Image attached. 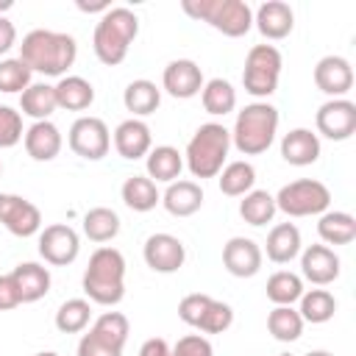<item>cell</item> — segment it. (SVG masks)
I'll return each instance as SVG.
<instances>
[{
	"label": "cell",
	"mask_w": 356,
	"mask_h": 356,
	"mask_svg": "<svg viewBox=\"0 0 356 356\" xmlns=\"http://www.w3.org/2000/svg\"><path fill=\"white\" fill-rule=\"evenodd\" d=\"M78 56V44L70 33L61 31H47V28H36L31 31L22 44H19V58L31 67V72H42V75H61L75 64Z\"/></svg>",
	"instance_id": "6da1fadb"
},
{
	"label": "cell",
	"mask_w": 356,
	"mask_h": 356,
	"mask_svg": "<svg viewBox=\"0 0 356 356\" xmlns=\"http://www.w3.org/2000/svg\"><path fill=\"white\" fill-rule=\"evenodd\" d=\"M83 292L100 306H114L125 295V259L117 248H97L83 273Z\"/></svg>",
	"instance_id": "7a4b0ae2"
},
{
	"label": "cell",
	"mask_w": 356,
	"mask_h": 356,
	"mask_svg": "<svg viewBox=\"0 0 356 356\" xmlns=\"http://www.w3.org/2000/svg\"><path fill=\"white\" fill-rule=\"evenodd\" d=\"M136 33H139V17L131 8H125V6L108 8L100 17V22L95 25V36H92L95 56L103 64L117 67L128 56V47L136 39Z\"/></svg>",
	"instance_id": "3957f363"
},
{
	"label": "cell",
	"mask_w": 356,
	"mask_h": 356,
	"mask_svg": "<svg viewBox=\"0 0 356 356\" xmlns=\"http://www.w3.org/2000/svg\"><path fill=\"white\" fill-rule=\"evenodd\" d=\"M278 131V108L270 103H250L236 114L231 142L242 156L264 153Z\"/></svg>",
	"instance_id": "277c9868"
},
{
	"label": "cell",
	"mask_w": 356,
	"mask_h": 356,
	"mask_svg": "<svg viewBox=\"0 0 356 356\" xmlns=\"http://www.w3.org/2000/svg\"><path fill=\"white\" fill-rule=\"evenodd\" d=\"M231 147V131L220 122H206L195 131L186 145V167L195 178H214L220 175L225 156Z\"/></svg>",
	"instance_id": "5b68a950"
},
{
	"label": "cell",
	"mask_w": 356,
	"mask_h": 356,
	"mask_svg": "<svg viewBox=\"0 0 356 356\" xmlns=\"http://www.w3.org/2000/svg\"><path fill=\"white\" fill-rule=\"evenodd\" d=\"M181 8L231 39L245 36L253 25V11L245 0H184Z\"/></svg>",
	"instance_id": "8992f818"
},
{
	"label": "cell",
	"mask_w": 356,
	"mask_h": 356,
	"mask_svg": "<svg viewBox=\"0 0 356 356\" xmlns=\"http://www.w3.org/2000/svg\"><path fill=\"white\" fill-rule=\"evenodd\" d=\"M281 78V53L273 44H253L245 56V70H242V83L245 92L253 97H270L278 89Z\"/></svg>",
	"instance_id": "52a82bcc"
},
{
	"label": "cell",
	"mask_w": 356,
	"mask_h": 356,
	"mask_svg": "<svg viewBox=\"0 0 356 356\" xmlns=\"http://www.w3.org/2000/svg\"><path fill=\"white\" fill-rule=\"evenodd\" d=\"M331 203V192L323 181L314 178H300L278 189L275 195V209H281L289 217H312L323 214Z\"/></svg>",
	"instance_id": "ba28073f"
},
{
	"label": "cell",
	"mask_w": 356,
	"mask_h": 356,
	"mask_svg": "<svg viewBox=\"0 0 356 356\" xmlns=\"http://www.w3.org/2000/svg\"><path fill=\"white\" fill-rule=\"evenodd\" d=\"M70 150L86 161H97L108 153L111 147V134H108V125L100 120V117H78L70 128Z\"/></svg>",
	"instance_id": "9c48e42d"
},
{
	"label": "cell",
	"mask_w": 356,
	"mask_h": 356,
	"mask_svg": "<svg viewBox=\"0 0 356 356\" xmlns=\"http://www.w3.org/2000/svg\"><path fill=\"white\" fill-rule=\"evenodd\" d=\"M317 131L331 142H345L356 131V103L348 97L325 100L317 108Z\"/></svg>",
	"instance_id": "30bf717a"
},
{
	"label": "cell",
	"mask_w": 356,
	"mask_h": 356,
	"mask_svg": "<svg viewBox=\"0 0 356 356\" xmlns=\"http://www.w3.org/2000/svg\"><path fill=\"white\" fill-rule=\"evenodd\" d=\"M78 250H81V239H78L75 228H70L64 222H53L39 234V256L47 264L67 267L78 259Z\"/></svg>",
	"instance_id": "8fae6325"
},
{
	"label": "cell",
	"mask_w": 356,
	"mask_h": 356,
	"mask_svg": "<svg viewBox=\"0 0 356 356\" xmlns=\"http://www.w3.org/2000/svg\"><path fill=\"white\" fill-rule=\"evenodd\" d=\"M142 256H145V264L153 270V273H175L184 267V259H186V248L178 236L172 234H150L145 239V248H142Z\"/></svg>",
	"instance_id": "7c38bea8"
},
{
	"label": "cell",
	"mask_w": 356,
	"mask_h": 356,
	"mask_svg": "<svg viewBox=\"0 0 356 356\" xmlns=\"http://www.w3.org/2000/svg\"><path fill=\"white\" fill-rule=\"evenodd\" d=\"M0 222L14 236H33L42 228V211L19 195H0Z\"/></svg>",
	"instance_id": "4fadbf2b"
},
{
	"label": "cell",
	"mask_w": 356,
	"mask_h": 356,
	"mask_svg": "<svg viewBox=\"0 0 356 356\" xmlns=\"http://www.w3.org/2000/svg\"><path fill=\"white\" fill-rule=\"evenodd\" d=\"M261 248L248 236H231L222 248V264L236 278H253L261 270Z\"/></svg>",
	"instance_id": "5bb4252c"
},
{
	"label": "cell",
	"mask_w": 356,
	"mask_h": 356,
	"mask_svg": "<svg viewBox=\"0 0 356 356\" xmlns=\"http://www.w3.org/2000/svg\"><path fill=\"white\" fill-rule=\"evenodd\" d=\"M314 83L320 92L334 97H345L353 86V67L342 56H323L314 67Z\"/></svg>",
	"instance_id": "9a60e30c"
},
{
	"label": "cell",
	"mask_w": 356,
	"mask_h": 356,
	"mask_svg": "<svg viewBox=\"0 0 356 356\" xmlns=\"http://www.w3.org/2000/svg\"><path fill=\"white\" fill-rule=\"evenodd\" d=\"M161 83L172 97L186 100V97H195L203 89V72L192 58H175L164 67Z\"/></svg>",
	"instance_id": "2e32d148"
},
{
	"label": "cell",
	"mask_w": 356,
	"mask_h": 356,
	"mask_svg": "<svg viewBox=\"0 0 356 356\" xmlns=\"http://www.w3.org/2000/svg\"><path fill=\"white\" fill-rule=\"evenodd\" d=\"M253 22H256V28H259V33L264 39H284L295 28V14H292V6L289 3H284V0H267V3H261L256 8Z\"/></svg>",
	"instance_id": "e0dca14e"
},
{
	"label": "cell",
	"mask_w": 356,
	"mask_h": 356,
	"mask_svg": "<svg viewBox=\"0 0 356 356\" xmlns=\"http://www.w3.org/2000/svg\"><path fill=\"white\" fill-rule=\"evenodd\" d=\"M303 278H309L317 286H325L339 278V256L328 245H309L300 256Z\"/></svg>",
	"instance_id": "ac0fdd59"
},
{
	"label": "cell",
	"mask_w": 356,
	"mask_h": 356,
	"mask_svg": "<svg viewBox=\"0 0 356 356\" xmlns=\"http://www.w3.org/2000/svg\"><path fill=\"white\" fill-rule=\"evenodd\" d=\"M114 147H117V153H120L122 159H128V161L147 156L150 147H153L150 128H147L142 120H136V117L122 120V122L117 125V131H114Z\"/></svg>",
	"instance_id": "d6986e66"
},
{
	"label": "cell",
	"mask_w": 356,
	"mask_h": 356,
	"mask_svg": "<svg viewBox=\"0 0 356 356\" xmlns=\"http://www.w3.org/2000/svg\"><path fill=\"white\" fill-rule=\"evenodd\" d=\"M61 131L50 120H39L25 131V150L33 161H53L61 153Z\"/></svg>",
	"instance_id": "ffe728a7"
},
{
	"label": "cell",
	"mask_w": 356,
	"mask_h": 356,
	"mask_svg": "<svg viewBox=\"0 0 356 356\" xmlns=\"http://www.w3.org/2000/svg\"><path fill=\"white\" fill-rule=\"evenodd\" d=\"M281 156H284L286 164H295V167L314 164L320 159V139H317V134H312L309 128H292L281 139Z\"/></svg>",
	"instance_id": "44dd1931"
},
{
	"label": "cell",
	"mask_w": 356,
	"mask_h": 356,
	"mask_svg": "<svg viewBox=\"0 0 356 356\" xmlns=\"http://www.w3.org/2000/svg\"><path fill=\"white\" fill-rule=\"evenodd\" d=\"M22 303H36L50 292V270L36 261H22L11 270Z\"/></svg>",
	"instance_id": "7402d4cb"
},
{
	"label": "cell",
	"mask_w": 356,
	"mask_h": 356,
	"mask_svg": "<svg viewBox=\"0 0 356 356\" xmlns=\"http://www.w3.org/2000/svg\"><path fill=\"white\" fill-rule=\"evenodd\" d=\"M161 203L172 217H189L203 206V189L195 181H172L161 195Z\"/></svg>",
	"instance_id": "603a6c76"
},
{
	"label": "cell",
	"mask_w": 356,
	"mask_h": 356,
	"mask_svg": "<svg viewBox=\"0 0 356 356\" xmlns=\"http://www.w3.org/2000/svg\"><path fill=\"white\" fill-rule=\"evenodd\" d=\"M300 253V231L295 222H278L267 234V259L275 264H286Z\"/></svg>",
	"instance_id": "cb8c5ba5"
},
{
	"label": "cell",
	"mask_w": 356,
	"mask_h": 356,
	"mask_svg": "<svg viewBox=\"0 0 356 356\" xmlns=\"http://www.w3.org/2000/svg\"><path fill=\"white\" fill-rule=\"evenodd\" d=\"M53 89H56L58 108H67V111H83L95 100V86L81 75H64Z\"/></svg>",
	"instance_id": "d4e9b609"
},
{
	"label": "cell",
	"mask_w": 356,
	"mask_h": 356,
	"mask_svg": "<svg viewBox=\"0 0 356 356\" xmlns=\"http://www.w3.org/2000/svg\"><path fill=\"white\" fill-rule=\"evenodd\" d=\"M145 167H147L150 181L172 184L184 170V156L172 145H159V147H150V153L145 159Z\"/></svg>",
	"instance_id": "484cf974"
},
{
	"label": "cell",
	"mask_w": 356,
	"mask_h": 356,
	"mask_svg": "<svg viewBox=\"0 0 356 356\" xmlns=\"http://www.w3.org/2000/svg\"><path fill=\"white\" fill-rule=\"evenodd\" d=\"M122 103H125V108H128L134 117H147V114H153V111L159 108L161 92H159V86H156L153 81L139 78V81H131V83L125 86Z\"/></svg>",
	"instance_id": "4316f807"
},
{
	"label": "cell",
	"mask_w": 356,
	"mask_h": 356,
	"mask_svg": "<svg viewBox=\"0 0 356 356\" xmlns=\"http://www.w3.org/2000/svg\"><path fill=\"white\" fill-rule=\"evenodd\" d=\"M317 234L325 245H350L356 239V220L348 211H323Z\"/></svg>",
	"instance_id": "83f0119b"
},
{
	"label": "cell",
	"mask_w": 356,
	"mask_h": 356,
	"mask_svg": "<svg viewBox=\"0 0 356 356\" xmlns=\"http://www.w3.org/2000/svg\"><path fill=\"white\" fill-rule=\"evenodd\" d=\"M120 195H122V203L128 209H134V211H150V209H156V203H161V195L156 189V181H150L147 175H131V178H125Z\"/></svg>",
	"instance_id": "f1b7e54d"
},
{
	"label": "cell",
	"mask_w": 356,
	"mask_h": 356,
	"mask_svg": "<svg viewBox=\"0 0 356 356\" xmlns=\"http://www.w3.org/2000/svg\"><path fill=\"white\" fill-rule=\"evenodd\" d=\"M19 108H22V114L33 117L36 122H39V120H47V117L58 108V103H56V89H53L50 83H31V86L19 95Z\"/></svg>",
	"instance_id": "f546056e"
},
{
	"label": "cell",
	"mask_w": 356,
	"mask_h": 356,
	"mask_svg": "<svg viewBox=\"0 0 356 356\" xmlns=\"http://www.w3.org/2000/svg\"><path fill=\"white\" fill-rule=\"evenodd\" d=\"M256 184V170L250 161H231L220 170V192L228 197L248 195Z\"/></svg>",
	"instance_id": "4dcf8cb0"
},
{
	"label": "cell",
	"mask_w": 356,
	"mask_h": 356,
	"mask_svg": "<svg viewBox=\"0 0 356 356\" xmlns=\"http://www.w3.org/2000/svg\"><path fill=\"white\" fill-rule=\"evenodd\" d=\"M200 100H203V108L209 114H217V117H225L228 111H234L236 106V89L222 81V78H211L203 83L200 89Z\"/></svg>",
	"instance_id": "1f68e13d"
},
{
	"label": "cell",
	"mask_w": 356,
	"mask_h": 356,
	"mask_svg": "<svg viewBox=\"0 0 356 356\" xmlns=\"http://www.w3.org/2000/svg\"><path fill=\"white\" fill-rule=\"evenodd\" d=\"M83 234L92 242H111L120 234V217H117V211L114 209H106V206L89 209L83 214Z\"/></svg>",
	"instance_id": "d6a6232c"
},
{
	"label": "cell",
	"mask_w": 356,
	"mask_h": 356,
	"mask_svg": "<svg viewBox=\"0 0 356 356\" xmlns=\"http://www.w3.org/2000/svg\"><path fill=\"white\" fill-rule=\"evenodd\" d=\"M245 200L239 203V214L245 222L250 225H267L275 217V197L267 189H250L248 195H242Z\"/></svg>",
	"instance_id": "836d02e7"
},
{
	"label": "cell",
	"mask_w": 356,
	"mask_h": 356,
	"mask_svg": "<svg viewBox=\"0 0 356 356\" xmlns=\"http://www.w3.org/2000/svg\"><path fill=\"white\" fill-rule=\"evenodd\" d=\"M337 312V300L328 289H309L300 295V309L298 314L303 317V323H328Z\"/></svg>",
	"instance_id": "e575fe53"
},
{
	"label": "cell",
	"mask_w": 356,
	"mask_h": 356,
	"mask_svg": "<svg viewBox=\"0 0 356 356\" xmlns=\"http://www.w3.org/2000/svg\"><path fill=\"white\" fill-rule=\"evenodd\" d=\"M267 331L278 342H295L303 334V317L292 306H275L267 314Z\"/></svg>",
	"instance_id": "d590c367"
},
{
	"label": "cell",
	"mask_w": 356,
	"mask_h": 356,
	"mask_svg": "<svg viewBox=\"0 0 356 356\" xmlns=\"http://www.w3.org/2000/svg\"><path fill=\"white\" fill-rule=\"evenodd\" d=\"M89 331H92L100 342H106V345L122 350L125 342H128L131 325H128V317H125V314H120V312H106V314H100V317L95 320V325H92Z\"/></svg>",
	"instance_id": "8d00e7d4"
},
{
	"label": "cell",
	"mask_w": 356,
	"mask_h": 356,
	"mask_svg": "<svg viewBox=\"0 0 356 356\" xmlns=\"http://www.w3.org/2000/svg\"><path fill=\"white\" fill-rule=\"evenodd\" d=\"M300 295H303L300 275H295L289 270H278L267 278V298L275 306H292L295 300H300Z\"/></svg>",
	"instance_id": "74e56055"
},
{
	"label": "cell",
	"mask_w": 356,
	"mask_h": 356,
	"mask_svg": "<svg viewBox=\"0 0 356 356\" xmlns=\"http://www.w3.org/2000/svg\"><path fill=\"white\" fill-rule=\"evenodd\" d=\"M89 320H92V306L83 298H70L56 312V328L61 334H78L89 325Z\"/></svg>",
	"instance_id": "f35d334b"
},
{
	"label": "cell",
	"mask_w": 356,
	"mask_h": 356,
	"mask_svg": "<svg viewBox=\"0 0 356 356\" xmlns=\"http://www.w3.org/2000/svg\"><path fill=\"white\" fill-rule=\"evenodd\" d=\"M31 67L22 58H3L0 61V92L14 95V92H25L31 86Z\"/></svg>",
	"instance_id": "ab89813d"
},
{
	"label": "cell",
	"mask_w": 356,
	"mask_h": 356,
	"mask_svg": "<svg viewBox=\"0 0 356 356\" xmlns=\"http://www.w3.org/2000/svg\"><path fill=\"white\" fill-rule=\"evenodd\" d=\"M231 323H234V309L228 303L211 298V303L206 306V312H203V317L197 320L195 328H200L203 334H222V331L231 328Z\"/></svg>",
	"instance_id": "60d3db41"
},
{
	"label": "cell",
	"mask_w": 356,
	"mask_h": 356,
	"mask_svg": "<svg viewBox=\"0 0 356 356\" xmlns=\"http://www.w3.org/2000/svg\"><path fill=\"white\" fill-rule=\"evenodd\" d=\"M22 139V114L11 106H0V147H14Z\"/></svg>",
	"instance_id": "b9f144b4"
},
{
	"label": "cell",
	"mask_w": 356,
	"mask_h": 356,
	"mask_svg": "<svg viewBox=\"0 0 356 356\" xmlns=\"http://www.w3.org/2000/svg\"><path fill=\"white\" fill-rule=\"evenodd\" d=\"M211 303V298L209 295H203V292H192V295H186V298H181V303H178V317L186 323V325H197V320L203 317V312H206V306Z\"/></svg>",
	"instance_id": "7bdbcfd3"
},
{
	"label": "cell",
	"mask_w": 356,
	"mask_h": 356,
	"mask_svg": "<svg viewBox=\"0 0 356 356\" xmlns=\"http://www.w3.org/2000/svg\"><path fill=\"white\" fill-rule=\"evenodd\" d=\"M170 356H214V348L206 337L200 334H186L181 337L172 348H170Z\"/></svg>",
	"instance_id": "ee69618b"
},
{
	"label": "cell",
	"mask_w": 356,
	"mask_h": 356,
	"mask_svg": "<svg viewBox=\"0 0 356 356\" xmlns=\"http://www.w3.org/2000/svg\"><path fill=\"white\" fill-rule=\"evenodd\" d=\"M78 356H122V350H117V348L100 342V339L89 331V334H83L81 342H78Z\"/></svg>",
	"instance_id": "f6af8a7d"
},
{
	"label": "cell",
	"mask_w": 356,
	"mask_h": 356,
	"mask_svg": "<svg viewBox=\"0 0 356 356\" xmlns=\"http://www.w3.org/2000/svg\"><path fill=\"white\" fill-rule=\"evenodd\" d=\"M22 303L19 298V289H17V281L14 275H0V312H8V309H17Z\"/></svg>",
	"instance_id": "bcb514c9"
},
{
	"label": "cell",
	"mask_w": 356,
	"mask_h": 356,
	"mask_svg": "<svg viewBox=\"0 0 356 356\" xmlns=\"http://www.w3.org/2000/svg\"><path fill=\"white\" fill-rule=\"evenodd\" d=\"M14 42H17V28H14V22H11L8 17H0V56L8 53V50L14 47Z\"/></svg>",
	"instance_id": "7dc6e473"
},
{
	"label": "cell",
	"mask_w": 356,
	"mask_h": 356,
	"mask_svg": "<svg viewBox=\"0 0 356 356\" xmlns=\"http://www.w3.org/2000/svg\"><path fill=\"white\" fill-rule=\"evenodd\" d=\"M139 356H170V345L161 337H150V339L142 342Z\"/></svg>",
	"instance_id": "c3c4849f"
},
{
	"label": "cell",
	"mask_w": 356,
	"mask_h": 356,
	"mask_svg": "<svg viewBox=\"0 0 356 356\" xmlns=\"http://www.w3.org/2000/svg\"><path fill=\"white\" fill-rule=\"evenodd\" d=\"M78 8H81V11H89V14H92V11H103V14H106V11L111 8V3H108V0H97V3H86V0H78Z\"/></svg>",
	"instance_id": "681fc988"
},
{
	"label": "cell",
	"mask_w": 356,
	"mask_h": 356,
	"mask_svg": "<svg viewBox=\"0 0 356 356\" xmlns=\"http://www.w3.org/2000/svg\"><path fill=\"white\" fill-rule=\"evenodd\" d=\"M306 356H334V353H328V350H309Z\"/></svg>",
	"instance_id": "f907efd6"
},
{
	"label": "cell",
	"mask_w": 356,
	"mask_h": 356,
	"mask_svg": "<svg viewBox=\"0 0 356 356\" xmlns=\"http://www.w3.org/2000/svg\"><path fill=\"white\" fill-rule=\"evenodd\" d=\"M11 8V0H0V11H8Z\"/></svg>",
	"instance_id": "816d5d0a"
},
{
	"label": "cell",
	"mask_w": 356,
	"mask_h": 356,
	"mask_svg": "<svg viewBox=\"0 0 356 356\" xmlns=\"http://www.w3.org/2000/svg\"><path fill=\"white\" fill-rule=\"evenodd\" d=\"M36 356H58V353H53V350H44V353H36Z\"/></svg>",
	"instance_id": "f5cc1de1"
},
{
	"label": "cell",
	"mask_w": 356,
	"mask_h": 356,
	"mask_svg": "<svg viewBox=\"0 0 356 356\" xmlns=\"http://www.w3.org/2000/svg\"><path fill=\"white\" fill-rule=\"evenodd\" d=\"M0 175H3V164H0Z\"/></svg>",
	"instance_id": "db71d44e"
},
{
	"label": "cell",
	"mask_w": 356,
	"mask_h": 356,
	"mask_svg": "<svg viewBox=\"0 0 356 356\" xmlns=\"http://www.w3.org/2000/svg\"><path fill=\"white\" fill-rule=\"evenodd\" d=\"M284 356H289V353H284Z\"/></svg>",
	"instance_id": "11a10c76"
}]
</instances>
